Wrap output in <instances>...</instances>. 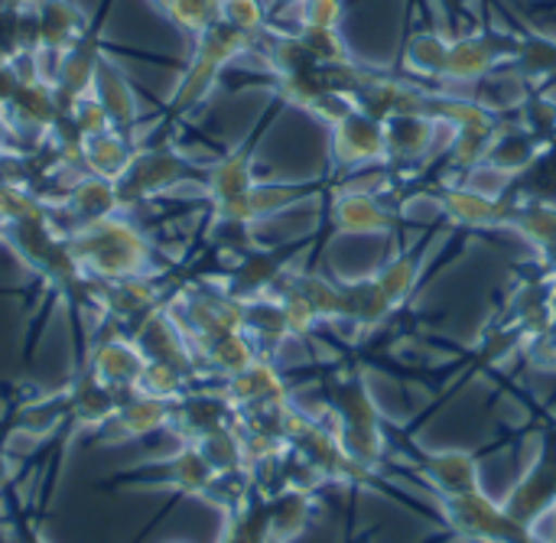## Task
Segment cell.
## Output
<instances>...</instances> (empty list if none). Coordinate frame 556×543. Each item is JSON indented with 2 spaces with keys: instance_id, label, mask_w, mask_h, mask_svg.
I'll list each match as a JSON object with an SVG mask.
<instances>
[{
  "instance_id": "obj_1",
  "label": "cell",
  "mask_w": 556,
  "mask_h": 543,
  "mask_svg": "<svg viewBox=\"0 0 556 543\" xmlns=\"http://www.w3.org/2000/svg\"><path fill=\"white\" fill-rule=\"evenodd\" d=\"M65 238L78 267L94 283L140 280L156 274V251L150 238L124 212L68 228Z\"/></svg>"
},
{
  "instance_id": "obj_2",
  "label": "cell",
  "mask_w": 556,
  "mask_h": 543,
  "mask_svg": "<svg viewBox=\"0 0 556 543\" xmlns=\"http://www.w3.org/2000/svg\"><path fill=\"white\" fill-rule=\"evenodd\" d=\"M326 407L336 417V437L345 453L368 472L388 466V433L384 417L358 371H339L323 388Z\"/></svg>"
},
{
  "instance_id": "obj_3",
  "label": "cell",
  "mask_w": 556,
  "mask_h": 543,
  "mask_svg": "<svg viewBox=\"0 0 556 543\" xmlns=\"http://www.w3.org/2000/svg\"><path fill=\"white\" fill-rule=\"evenodd\" d=\"M251 46H254V36H248V33H241V29H235V26H228L222 20L215 26H208L202 36H195L192 62H189L186 75L179 78V85L173 88V94L166 101L169 111L186 114V111L199 108L212 94V88H215L218 75L225 72V65H231Z\"/></svg>"
},
{
  "instance_id": "obj_4",
  "label": "cell",
  "mask_w": 556,
  "mask_h": 543,
  "mask_svg": "<svg viewBox=\"0 0 556 543\" xmlns=\"http://www.w3.org/2000/svg\"><path fill=\"white\" fill-rule=\"evenodd\" d=\"M215 469L205 463L202 450L195 443H179L176 453L163 456V459H150L140 466H130L111 479L101 482V489H140V492H176V495H189V498H205V492L215 482Z\"/></svg>"
},
{
  "instance_id": "obj_5",
  "label": "cell",
  "mask_w": 556,
  "mask_h": 543,
  "mask_svg": "<svg viewBox=\"0 0 556 543\" xmlns=\"http://www.w3.org/2000/svg\"><path fill=\"white\" fill-rule=\"evenodd\" d=\"M437 512L443 528L456 541L469 543H544L531 528L518 525L502 502L492 495L469 492V495H453V498H437Z\"/></svg>"
},
{
  "instance_id": "obj_6",
  "label": "cell",
  "mask_w": 556,
  "mask_h": 543,
  "mask_svg": "<svg viewBox=\"0 0 556 543\" xmlns=\"http://www.w3.org/2000/svg\"><path fill=\"white\" fill-rule=\"evenodd\" d=\"M205 169H199L189 156H182L179 150L160 143V147H140L130 169L117 179V199L121 209H137L147 205L173 189H179L182 182L202 179Z\"/></svg>"
},
{
  "instance_id": "obj_7",
  "label": "cell",
  "mask_w": 556,
  "mask_h": 543,
  "mask_svg": "<svg viewBox=\"0 0 556 543\" xmlns=\"http://www.w3.org/2000/svg\"><path fill=\"white\" fill-rule=\"evenodd\" d=\"M323 186L316 182H254L248 192L212 205V222L208 231L215 228H254L274 215H283L309 199H316Z\"/></svg>"
},
{
  "instance_id": "obj_8",
  "label": "cell",
  "mask_w": 556,
  "mask_h": 543,
  "mask_svg": "<svg viewBox=\"0 0 556 543\" xmlns=\"http://www.w3.org/2000/svg\"><path fill=\"white\" fill-rule=\"evenodd\" d=\"M505 512L538 531L547 518L556 515V430L544 433V443H541V453L534 459V466H528L521 472V479L511 485V492L502 498Z\"/></svg>"
},
{
  "instance_id": "obj_9",
  "label": "cell",
  "mask_w": 556,
  "mask_h": 543,
  "mask_svg": "<svg viewBox=\"0 0 556 543\" xmlns=\"http://www.w3.org/2000/svg\"><path fill=\"white\" fill-rule=\"evenodd\" d=\"M127 336L137 342V349L143 352L147 362H163V365H173V368L186 371L195 381H208L205 371H202V362H199V355H195V349H192V342L186 336V329L179 326V319L169 313L166 303L153 306Z\"/></svg>"
},
{
  "instance_id": "obj_10",
  "label": "cell",
  "mask_w": 556,
  "mask_h": 543,
  "mask_svg": "<svg viewBox=\"0 0 556 543\" xmlns=\"http://www.w3.org/2000/svg\"><path fill=\"white\" fill-rule=\"evenodd\" d=\"M235 420H238V411L228 401V394L222 391V384L218 381H202V384L189 388L182 397L173 401L166 430L179 443H199L202 437H208V433H215L222 427H231Z\"/></svg>"
},
{
  "instance_id": "obj_11",
  "label": "cell",
  "mask_w": 556,
  "mask_h": 543,
  "mask_svg": "<svg viewBox=\"0 0 556 543\" xmlns=\"http://www.w3.org/2000/svg\"><path fill=\"white\" fill-rule=\"evenodd\" d=\"M407 469H414V479L427 485L433 498H453L482 489L479 456L466 450H410Z\"/></svg>"
},
{
  "instance_id": "obj_12",
  "label": "cell",
  "mask_w": 556,
  "mask_h": 543,
  "mask_svg": "<svg viewBox=\"0 0 556 543\" xmlns=\"http://www.w3.org/2000/svg\"><path fill=\"white\" fill-rule=\"evenodd\" d=\"M72 414V397L68 384L59 391H36V394H20L7 411H3V427L10 437H26V440H49L62 427H68Z\"/></svg>"
},
{
  "instance_id": "obj_13",
  "label": "cell",
  "mask_w": 556,
  "mask_h": 543,
  "mask_svg": "<svg viewBox=\"0 0 556 543\" xmlns=\"http://www.w3.org/2000/svg\"><path fill=\"white\" fill-rule=\"evenodd\" d=\"M33 52L36 62H42L46 55L59 59L75 49L91 29H88V16L72 3V0H42L33 13Z\"/></svg>"
},
{
  "instance_id": "obj_14",
  "label": "cell",
  "mask_w": 556,
  "mask_h": 543,
  "mask_svg": "<svg viewBox=\"0 0 556 543\" xmlns=\"http://www.w3.org/2000/svg\"><path fill=\"white\" fill-rule=\"evenodd\" d=\"M332 156L342 169H358L368 163L388 160L384 121L352 108L339 124H332Z\"/></svg>"
},
{
  "instance_id": "obj_15",
  "label": "cell",
  "mask_w": 556,
  "mask_h": 543,
  "mask_svg": "<svg viewBox=\"0 0 556 543\" xmlns=\"http://www.w3.org/2000/svg\"><path fill=\"white\" fill-rule=\"evenodd\" d=\"M78 368H88L98 381H104L108 388L121 391V394H130L147 368V358L143 352L137 349V342L130 336H111V339H98L91 342L85 362Z\"/></svg>"
},
{
  "instance_id": "obj_16",
  "label": "cell",
  "mask_w": 556,
  "mask_h": 543,
  "mask_svg": "<svg viewBox=\"0 0 556 543\" xmlns=\"http://www.w3.org/2000/svg\"><path fill=\"white\" fill-rule=\"evenodd\" d=\"M329 218L339 235H394L404 225L401 212H394L375 192H355V189H342L332 199Z\"/></svg>"
},
{
  "instance_id": "obj_17",
  "label": "cell",
  "mask_w": 556,
  "mask_h": 543,
  "mask_svg": "<svg viewBox=\"0 0 556 543\" xmlns=\"http://www.w3.org/2000/svg\"><path fill=\"white\" fill-rule=\"evenodd\" d=\"M443 215L463 228H511L515 209H518V195H485L476 192L469 186H456V189H443Z\"/></svg>"
},
{
  "instance_id": "obj_18",
  "label": "cell",
  "mask_w": 556,
  "mask_h": 543,
  "mask_svg": "<svg viewBox=\"0 0 556 543\" xmlns=\"http://www.w3.org/2000/svg\"><path fill=\"white\" fill-rule=\"evenodd\" d=\"M169 411H173V401H160V397H147V394L130 391L121 401L117 414L98 430V440L108 446H117L127 440H143L150 433H160L169 427Z\"/></svg>"
},
{
  "instance_id": "obj_19",
  "label": "cell",
  "mask_w": 556,
  "mask_h": 543,
  "mask_svg": "<svg viewBox=\"0 0 556 543\" xmlns=\"http://www.w3.org/2000/svg\"><path fill=\"white\" fill-rule=\"evenodd\" d=\"M13 134H33V137H49L55 121L62 117V104L55 98V88L46 78L20 81L10 104L3 108Z\"/></svg>"
},
{
  "instance_id": "obj_20",
  "label": "cell",
  "mask_w": 556,
  "mask_h": 543,
  "mask_svg": "<svg viewBox=\"0 0 556 543\" xmlns=\"http://www.w3.org/2000/svg\"><path fill=\"white\" fill-rule=\"evenodd\" d=\"M98 313L117 326L121 336H127L153 306H160V290L153 287V277L140 280H114V283H98Z\"/></svg>"
},
{
  "instance_id": "obj_21",
  "label": "cell",
  "mask_w": 556,
  "mask_h": 543,
  "mask_svg": "<svg viewBox=\"0 0 556 543\" xmlns=\"http://www.w3.org/2000/svg\"><path fill=\"white\" fill-rule=\"evenodd\" d=\"M68 397H72V414H68L72 433H98L117 414L127 394L108 388L88 368H78L75 378L68 381Z\"/></svg>"
},
{
  "instance_id": "obj_22",
  "label": "cell",
  "mask_w": 556,
  "mask_h": 543,
  "mask_svg": "<svg viewBox=\"0 0 556 543\" xmlns=\"http://www.w3.org/2000/svg\"><path fill=\"white\" fill-rule=\"evenodd\" d=\"M117 212H124L121 199H117V182L98 179L91 173L78 176L75 182L65 186L62 195H55V215L72 218V228L88 225V222H101V218L117 215Z\"/></svg>"
},
{
  "instance_id": "obj_23",
  "label": "cell",
  "mask_w": 556,
  "mask_h": 543,
  "mask_svg": "<svg viewBox=\"0 0 556 543\" xmlns=\"http://www.w3.org/2000/svg\"><path fill=\"white\" fill-rule=\"evenodd\" d=\"M290 270V251H257L241 257L222 280L218 290L248 303L257 296H267L274 290V283Z\"/></svg>"
},
{
  "instance_id": "obj_24",
  "label": "cell",
  "mask_w": 556,
  "mask_h": 543,
  "mask_svg": "<svg viewBox=\"0 0 556 543\" xmlns=\"http://www.w3.org/2000/svg\"><path fill=\"white\" fill-rule=\"evenodd\" d=\"M443 121L430 114H394L384 121V143H388V163L394 166H417L433 153L437 130Z\"/></svg>"
},
{
  "instance_id": "obj_25",
  "label": "cell",
  "mask_w": 556,
  "mask_h": 543,
  "mask_svg": "<svg viewBox=\"0 0 556 543\" xmlns=\"http://www.w3.org/2000/svg\"><path fill=\"white\" fill-rule=\"evenodd\" d=\"M222 391L228 394V401L235 404V411H248V407H261V404H274V401H290V384L283 378V371L277 368L274 358H257L251 368L218 381Z\"/></svg>"
},
{
  "instance_id": "obj_26",
  "label": "cell",
  "mask_w": 556,
  "mask_h": 543,
  "mask_svg": "<svg viewBox=\"0 0 556 543\" xmlns=\"http://www.w3.org/2000/svg\"><path fill=\"white\" fill-rule=\"evenodd\" d=\"M91 88L98 94V101L104 104L108 111V121L114 130L121 134H134V127L140 124V101L127 81V75L121 72V65L111 59V55H98V65H94V78H91Z\"/></svg>"
},
{
  "instance_id": "obj_27",
  "label": "cell",
  "mask_w": 556,
  "mask_h": 543,
  "mask_svg": "<svg viewBox=\"0 0 556 543\" xmlns=\"http://www.w3.org/2000/svg\"><path fill=\"white\" fill-rule=\"evenodd\" d=\"M254 140L235 147L231 153H225L222 160H215L212 166H205L202 176V192L208 199V205L228 202L241 192H248L254 186Z\"/></svg>"
},
{
  "instance_id": "obj_28",
  "label": "cell",
  "mask_w": 556,
  "mask_h": 543,
  "mask_svg": "<svg viewBox=\"0 0 556 543\" xmlns=\"http://www.w3.org/2000/svg\"><path fill=\"white\" fill-rule=\"evenodd\" d=\"M316 515V495L300 489H283L267 495V543L300 541Z\"/></svg>"
},
{
  "instance_id": "obj_29",
  "label": "cell",
  "mask_w": 556,
  "mask_h": 543,
  "mask_svg": "<svg viewBox=\"0 0 556 543\" xmlns=\"http://www.w3.org/2000/svg\"><path fill=\"white\" fill-rule=\"evenodd\" d=\"M394 313H397L394 300L384 293V287L375 277H362V280L342 283V319L339 323H349L355 329H378Z\"/></svg>"
},
{
  "instance_id": "obj_30",
  "label": "cell",
  "mask_w": 556,
  "mask_h": 543,
  "mask_svg": "<svg viewBox=\"0 0 556 543\" xmlns=\"http://www.w3.org/2000/svg\"><path fill=\"white\" fill-rule=\"evenodd\" d=\"M137 150L140 147L121 130H104V134H94V137H81V169L98 176V179L117 182L130 169Z\"/></svg>"
},
{
  "instance_id": "obj_31",
  "label": "cell",
  "mask_w": 556,
  "mask_h": 543,
  "mask_svg": "<svg viewBox=\"0 0 556 543\" xmlns=\"http://www.w3.org/2000/svg\"><path fill=\"white\" fill-rule=\"evenodd\" d=\"M244 332L264 358H274L280 352V345L293 339L287 313H283L280 300L270 293L244 303Z\"/></svg>"
},
{
  "instance_id": "obj_32",
  "label": "cell",
  "mask_w": 556,
  "mask_h": 543,
  "mask_svg": "<svg viewBox=\"0 0 556 543\" xmlns=\"http://www.w3.org/2000/svg\"><path fill=\"white\" fill-rule=\"evenodd\" d=\"M502 46L492 42L489 36H463L456 42H450V59H446V72L443 78L450 81H482L495 72V65L502 62Z\"/></svg>"
},
{
  "instance_id": "obj_33",
  "label": "cell",
  "mask_w": 556,
  "mask_h": 543,
  "mask_svg": "<svg viewBox=\"0 0 556 543\" xmlns=\"http://www.w3.org/2000/svg\"><path fill=\"white\" fill-rule=\"evenodd\" d=\"M541 150H544L541 137H534L521 124L518 127H498V134H495V140H492V147L485 153V163L515 179L541 156Z\"/></svg>"
},
{
  "instance_id": "obj_34",
  "label": "cell",
  "mask_w": 556,
  "mask_h": 543,
  "mask_svg": "<svg viewBox=\"0 0 556 543\" xmlns=\"http://www.w3.org/2000/svg\"><path fill=\"white\" fill-rule=\"evenodd\" d=\"M424 261H427V248H424V244H414V248H404L401 254H394V257L375 274V280L384 287V293L394 300L397 310L410 300V293H414L420 274H424Z\"/></svg>"
},
{
  "instance_id": "obj_35",
  "label": "cell",
  "mask_w": 556,
  "mask_h": 543,
  "mask_svg": "<svg viewBox=\"0 0 556 543\" xmlns=\"http://www.w3.org/2000/svg\"><path fill=\"white\" fill-rule=\"evenodd\" d=\"M511 228L521 231L544 257V264L556 254V205L551 202H534L521 199L511 218Z\"/></svg>"
},
{
  "instance_id": "obj_36",
  "label": "cell",
  "mask_w": 556,
  "mask_h": 543,
  "mask_svg": "<svg viewBox=\"0 0 556 543\" xmlns=\"http://www.w3.org/2000/svg\"><path fill=\"white\" fill-rule=\"evenodd\" d=\"M290 280L293 287L313 303V310L319 313L323 326H336L342 319V283L323 277V274H313V270H290Z\"/></svg>"
},
{
  "instance_id": "obj_37",
  "label": "cell",
  "mask_w": 556,
  "mask_h": 543,
  "mask_svg": "<svg viewBox=\"0 0 556 543\" xmlns=\"http://www.w3.org/2000/svg\"><path fill=\"white\" fill-rule=\"evenodd\" d=\"M205 456V463L218 472V476H228V472H244L248 469V459H244V443H241V430L231 424V427H222L208 437H202L195 443Z\"/></svg>"
},
{
  "instance_id": "obj_38",
  "label": "cell",
  "mask_w": 556,
  "mask_h": 543,
  "mask_svg": "<svg viewBox=\"0 0 556 543\" xmlns=\"http://www.w3.org/2000/svg\"><path fill=\"white\" fill-rule=\"evenodd\" d=\"M511 195L556 205V150H541V156L511 182Z\"/></svg>"
},
{
  "instance_id": "obj_39",
  "label": "cell",
  "mask_w": 556,
  "mask_h": 543,
  "mask_svg": "<svg viewBox=\"0 0 556 543\" xmlns=\"http://www.w3.org/2000/svg\"><path fill=\"white\" fill-rule=\"evenodd\" d=\"M202 381L189 378L186 371L173 368V365H163V362H147L140 381H137V394H147V397H160V401H176L182 397L189 388H195Z\"/></svg>"
},
{
  "instance_id": "obj_40",
  "label": "cell",
  "mask_w": 556,
  "mask_h": 543,
  "mask_svg": "<svg viewBox=\"0 0 556 543\" xmlns=\"http://www.w3.org/2000/svg\"><path fill=\"white\" fill-rule=\"evenodd\" d=\"M446 59H450V39H443L440 33H417L407 42V68L417 75L443 78Z\"/></svg>"
},
{
  "instance_id": "obj_41",
  "label": "cell",
  "mask_w": 556,
  "mask_h": 543,
  "mask_svg": "<svg viewBox=\"0 0 556 543\" xmlns=\"http://www.w3.org/2000/svg\"><path fill=\"white\" fill-rule=\"evenodd\" d=\"M163 10L189 36H202L222 20V0H166Z\"/></svg>"
},
{
  "instance_id": "obj_42",
  "label": "cell",
  "mask_w": 556,
  "mask_h": 543,
  "mask_svg": "<svg viewBox=\"0 0 556 543\" xmlns=\"http://www.w3.org/2000/svg\"><path fill=\"white\" fill-rule=\"evenodd\" d=\"M300 42L306 46V52L316 59L319 68H332V65H349V49L339 36V29H300Z\"/></svg>"
},
{
  "instance_id": "obj_43",
  "label": "cell",
  "mask_w": 556,
  "mask_h": 543,
  "mask_svg": "<svg viewBox=\"0 0 556 543\" xmlns=\"http://www.w3.org/2000/svg\"><path fill=\"white\" fill-rule=\"evenodd\" d=\"M65 117L75 124V130H78L81 137H94V134L114 130V127H111V121H108L104 104H101V101H98V94H94V88L81 91V94L65 108Z\"/></svg>"
},
{
  "instance_id": "obj_44",
  "label": "cell",
  "mask_w": 556,
  "mask_h": 543,
  "mask_svg": "<svg viewBox=\"0 0 556 543\" xmlns=\"http://www.w3.org/2000/svg\"><path fill=\"white\" fill-rule=\"evenodd\" d=\"M222 23L248 36H257L267 23V10L261 0H222Z\"/></svg>"
},
{
  "instance_id": "obj_45",
  "label": "cell",
  "mask_w": 556,
  "mask_h": 543,
  "mask_svg": "<svg viewBox=\"0 0 556 543\" xmlns=\"http://www.w3.org/2000/svg\"><path fill=\"white\" fill-rule=\"evenodd\" d=\"M342 13H345L342 0H306L300 7V23L306 29H339Z\"/></svg>"
},
{
  "instance_id": "obj_46",
  "label": "cell",
  "mask_w": 556,
  "mask_h": 543,
  "mask_svg": "<svg viewBox=\"0 0 556 543\" xmlns=\"http://www.w3.org/2000/svg\"><path fill=\"white\" fill-rule=\"evenodd\" d=\"M521 114H525V130H531L534 137H547L556 130V104L547 98H528L521 104Z\"/></svg>"
},
{
  "instance_id": "obj_47",
  "label": "cell",
  "mask_w": 556,
  "mask_h": 543,
  "mask_svg": "<svg viewBox=\"0 0 556 543\" xmlns=\"http://www.w3.org/2000/svg\"><path fill=\"white\" fill-rule=\"evenodd\" d=\"M10 528H13L10 543H49V538L39 531V525L33 518H26V515H13Z\"/></svg>"
},
{
  "instance_id": "obj_48",
  "label": "cell",
  "mask_w": 556,
  "mask_h": 543,
  "mask_svg": "<svg viewBox=\"0 0 556 543\" xmlns=\"http://www.w3.org/2000/svg\"><path fill=\"white\" fill-rule=\"evenodd\" d=\"M16 85H20V75L13 72V65H10V62H3V59H0V111L10 104V98H13Z\"/></svg>"
},
{
  "instance_id": "obj_49",
  "label": "cell",
  "mask_w": 556,
  "mask_h": 543,
  "mask_svg": "<svg viewBox=\"0 0 556 543\" xmlns=\"http://www.w3.org/2000/svg\"><path fill=\"white\" fill-rule=\"evenodd\" d=\"M39 3H42V0H3V7H7L10 13H20V16H33Z\"/></svg>"
},
{
  "instance_id": "obj_50",
  "label": "cell",
  "mask_w": 556,
  "mask_h": 543,
  "mask_svg": "<svg viewBox=\"0 0 556 543\" xmlns=\"http://www.w3.org/2000/svg\"><path fill=\"white\" fill-rule=\"evenodd\" d=\"M551 303H554V323H551V329H547L544 336H547V342H551V349H554V358H556V287H554V300H551Z\"/></svg>"
},
{
  "instance_id": "obj_51",
  "label": "cell",
  "mask_w": 556,
  "mask_h": 543,
  "mask_svg": "<svg viewBox=\"0 0 556 543\" xmlns=\"http://www.w3.org/2000/svg\"><path fill=\"white\" fill-rule=\"evenodd\" d=\"M306 0H274V7H303Z\"/></svg>"
},
{
  "instance_id": "obj_52",
  "label": "cell",
  "mask_w": 556,
  "mask_h": 543,
  "mask_svg": "<svg viewBox=\"0 0 556 543\" xmlns=\"http://www.w3.org/2000/svg\"><path fill=\"white\" fill-rule=\"evenodd\" d=\"M547 264H551V274H554V287H556V254L547 261Z\"/></svg>"
},
{
  "instance_id": "obj_53",
  "label": "cell",
  "mask_w": 556,
  "mask_h": 543,
  "mask_svg": "<svg viewBox=\"0 0 556 543\" xmlns=\"http://www.w3.org/2000/svg\"><path fill=\"white\" fill-rule=\"evenodd\" d=\"M3 235H7V225L0 222V244H3Z\"/></svg>"
},
{
  "instance_id": "obj_54",
  "label": "cell",
  "mask_w": 556,
  "mask_h": 543,
  "mask_svg": "<svg viewBox=\"0 0 556 543\" xmlns=\"http://www.w3.org/2000/svg\"><path fill=\"white\" fill-rule=\"evenodd\" d=\"M150 3H156V7H163V3H166V0H150Z\"/></svg>"
},
{
  "instance_id": "obj_55",
  "label": "cell",
  "mask_w": 556,
  "mask_h": 543,
  "mask_svg": "<svg viewBox=\"0 0 556 543\" xmlns=\"http://www.w3.org/2000/svg\"><path fill=\"white\" fill-rule=\"evenodd\" d=\"M169 543H182V541H169Z\"/></svg>"
}]
</instances>
